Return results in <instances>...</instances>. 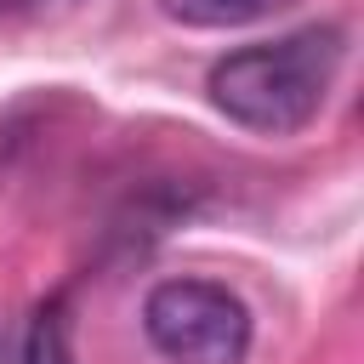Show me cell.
Returning <instances> with one entry per match:
<instances>
[{
    "mask_svg": "<svg viewBox=\"0 0 364 364\" xmlns=\"http://www.w3.org/2000/svg\"><path fill=\"white\" fill-rule=\"evenodd\" d=\"M341 63H347V28L307 23L296 34L256 40V46L216 57L210 74H205V97H210L216 114H228L245 131L290 136V131L318 119Z\"/></svg>",
    "mask_w": 364,
    "mask_h": 364,
    "instance_id": "obj_1",
    "label": "cell"
},
{
    "mask_svg": "<svg viewBox=\"0 0 364 364\" xmlns=\"http://www.w3.org/2000/svg\"><path fill=\"white\" fill-rule=\"evenodd\" d=\"M142 336L165 364H245L256 318L216 279H159L142 296Z\"/></svg>",
    "mask_w": 364,
    "mask_h": 364,
    "instance_id": "obj_2",
    "label": "cell"
},
{
    "mask_svg": "<svg viewBox=\"0 0 364 364\" xmlns=\"http://www.w3.org/2000/svg\"><path fill=\"white\" fill-rule=\"evenodd\" d=\"M23 364H74L63 301H46V307L28 318V336H23Z\"/></svg>",
    "mask_w": 364,
    "mask_h": 364,
    "instance_id": "obj_4",
    "label": "cell"
},
{
    "mask_svg": "<svg viewBox=\"0 0 364 364\" xmlns=\"http://www.w3.org/2000/svg\"><path fill=\"white\" fill-rule=\"evenodd\" d=\"M290 0H159V11L182 28H245L256 17L284 11Z\"/></svg>",
    "mask_w": 364,
    "mask_h": 364,
    "instance_id": "obj_3",
    "label": "cell"
}]
</instances>
